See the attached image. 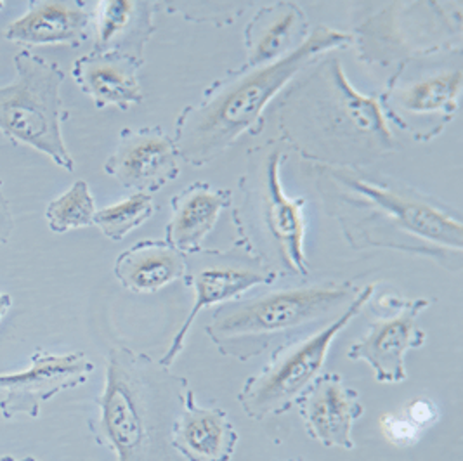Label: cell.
I'll return each instance as SVG.
<instances>
[{
    "label": "cell",
    "instance_id": "obj_12",
    "mask_svg": "<svg viewBox=\"0 0 463 461\" xmlns=\"http://www.w3.org/2000/svg\"><path fill=\"white\" fill-rule=\"evenodd\" d=\"M103 170L122 188L145 194L162 191L181 175L177 147L160 126L122 128Z\"/></svg>",
    "mask_w": 463,
    "mask_h": 461
},
{
    "label": "cell",
    "instance_id": "obj_13",
    "mask_svg": "<svg viewBox=\"0 0 463 461\" xmlns=\"http://www.w3.org/2000/svg\"><path fill=\"white\" fill-rule=\"evenodd\" d=\"M94 362L84 353L51 354L37 351L20 373H0V411L7 419L16 415L37 417L45 400L63 390L84 385L94 373Z\"/></svg>",
    "mask_w": 463,
    "mask_h": 461
},
{
    "label": "cell",
    "instance_id": "obj_24",
    "mask_svg": "<svg viewBox=\"0 0 463 461\" xmlns=\"http://www.w3.org/2000/svg\"><path fill=\"white\" fill-rule=\"evenodd\" d=\"M155 210L156 203L153 194L134 193L118 203L98 210L94 215V226L109 241H122L132 230L146 224L155 215Z\"/></svg>",
    "mask_w": 463,
    "mask_h": 461
},
{
    "label": "cell",
    "instance_id": "obj_22",
    "mask_svg": "<svg viewBox=\"0 0 463 461\" xmlns=\"http://www.w3.org/2000/svg\"><path fill=\"white\" fill-rule=\"evenodd\" d=\"M113 273L130 294L147 295L184 279L190 264L164 240H143L117 257Z\"/></svg>",
    "mask_w": 463,
    "mask_h": 461
},
{
    "label": "cell",
    "instance_id": "obj_27",
    "mask_svg": "<svg viewBox=\"0 0 463 461\" xmlns=\"http://www.w3.org/2000/svg\"><path fill=\"white\" fill-rule=\"evenodd\" d=\"M273 461H307V460H304V458H300V456H298V458H288V460H273Z\"/></svg>",
    "mask_w": 463,
    "mask_h": 461
},
{
    "label": "cell",
    "instance_id": "obj_14",
    "mask_svg": "<svg viewBox=\"0 0 463 461\" xmlns=\"http://www.w3.org/2000/svg\"><path fill=\"white\" fill-rule=\"evenodd\" d=\"M295 406L311 439L330 449L356 447L353 432L364 415V406L358 390L347 385L342 375L321 373Z\"/></svg>",
    "mask_w": 463,
    "mask_h": 461
},
{
    "label": "cell",
    "instance_id": "obj_4",
    "mask_svg": "<svg viewBox=\"0 0 463 461\" xmlns=\"http://www.w3.org/2000/svg\"><path fill=\"white\" fill-rule=\"evenodd\" d=\"M279 126L288 147L323 165L364 167L396 151L379 98H366L332 60L295 87L281 105Z\"/></svg>",
    "mask_w": 463,
    "mask_h": 461
},
{
    "label": "cell",
    "instance_id": "obj_15",
    "mask_svg": "<svg viewBox=\"0 0 463 461\" xmlns=\"http://www.w3.org/2000/svg\"><path fill=\"white\" fill-rule=\"evenodd\" d=\"M143 66V58L90 51L75 61L71 77L98 109L115 106L127 111L145 101V89L139 79Z\"/></svg>",
    "mask_w": 463,
    "mask_h": 461
},
{
    "label": "cell",
    "instance_id": "obj_7",
    "mask_svg": "<svg viewBox=\"0 0 463 461\" xmlns=\"http://www.w3.org/2000/svg\"><path fill=\"white\" fill-rule=\"evenodd\" d=\"M14 68L16 79L0 87V132L11 143L32 147L73 172L75 160L63 137L68 113L61 98V66L23 49L14 56Z\"/></svg>",
    "mask_w": 463,
    "mask_h": 461
},
{
    "label": "cell",
    "instance_id": "obj_26",
    "mask_svg": "<svg viewBox=\"0 0 463 461\" xmlns=\"http://www.w3.org/2000/svg\"><path fill=\"white\" fill-rule=\"evenodd\" d=\"M11 306H13V296L9 294H2V292H0V319L7 315V311L11 309Z\"/></svg>",
    "mask_w": 463,
    "mask_h": 461
},
{
    "label": "cell",
    "instance_id": "obj_2",
    "mask_svg": "<svg viewBox=\"0 0 463 461\" xmlns=\"http://www.w3.org/2000/svg\"><path fill=\"white\" fill-rule=\"evenodd\" d=\"M353 45V33L317 26L309 37L276 63L241 64L209 85L198 101L184 106L174 127L179 158L205 167L245 134H259L274 98L319 56Z\"/></svg>",
    "mask_w": 463,
    "mask_h": 461
},
{
    "label": "cell",
    "instance_id": "obj_23",
    "mask_svg": "<svg viewBox=\"0 0 463 461\" xmlns=\"http://www.w3.org/2000/svg\"><path fill=\"white\" fill-rule=\"evenodd\" d=\"M96 200L89 184L79 179L63 194L54 198L45 209V221L49 230L56 234L94 226Z\"/></svg>",
    "mask_w": 463,
    "mask_h": 461
},
{
    "label": "cell",
    "instance_id": "obj_11",
    "mask_svg": "<svg viewBox=\"0 0 463 461\" xmlns=\"http://www.w3.org/2000/svg\"><path fill=\"white\" fill-rule=\"evenodd\" d=\"M432 304L434 300L425 296L383 295L379 306L385 311L372 319L368 332L349 347L347 359L366 362L380 383H402L408 378V353L427 342V334L417 321Z\"/></svg>",
    "mask_w": 463,
    "mask_h": 461
},
{
    "label": "cell",
    "instance_id": "obj_16",
    "mask_svg": "<svg viewBox=\"0 0 463 461\" xmlns=\"http://www.w3.org/2000/svg\"><path fill=\"white\" fill-rule=\"evenodd\" d=\"M278 279L279 278L276 274L264 271L260 268L238 266L203 268L200 271L186 274L183 281L193 290V307L184 323L181 325L179 332L172 338V343L167 353L160 359V362L167 368H172V364L184 351L194 319L202 311L217 304H228L232 300H238L241 295L249 294L253 288L273 285Z\"/></svg>",
    "mask_w": 463,
    "mask_h": 461
},
{
    "label": "cell",
    "instance_id": "obj_3",
    "mask_svg": "<svg viewBox=\"0 0 463 461\" xmlns=\"http://www.w3.org/2000/svg\"><path fill=\"white\" fill-rule=\"evenodd\" d=\"M188 390V380L160 361L113 347L92 436L117 461H184L172 446V430Z\"/></svg>",
    "mask_w": 463,
    "mask_h": 461
},
{
    "label": "cell",
    "instance_id": "obj_10",
    "mask_svg": "<svg viewBox=\"0 0 463 461\" xmlns=\"http://www.w3.org/2000/svg\"><path fill=\"white\" fill-rule=\"evenodd\" d=\"M462 68L410 75L400 66L379 96L382 113L417 143L436 139L458 111Z\"/></svg>",
    "mask_w": 463,
    "mask_h": 461
},
{
    "label": "cell",
    "instance_id": "obj_17",
    "mask_svg": "<svg viewBox=\"0 0 463 461\" xmlns=\"http://www.w3.org/2000/svg\"><path fill=\"white\" fill-rule=\"evenodd\" d=\"M232 203V189L217 188L205 181L191 183L170 200L164 241L186 257L205 252V240L215 230L221 213Z\"/></svg>",
    "mask_w": 463,
    "mask_h": 461
},
{
    "label": "cell",
    "instance_id": "obj_20",
    "mask_svg": "<svg viewBox=\"0 0 463 461\" xmlns=\"http://www.w3.org/2000/svg\"><path fill=\"white\" fill-rule=\"evenodd\" d=\"M311 33L306 11L290 0L262 5L245 28L247 66L276 63L304 42Z\"/></svg>",
    "mask_w": 463,
    "mask_h": 461
},
{
    "label": "cell",
    "instance_id": "obj_21",
    "mask_svg": "<svg viewBox=\"0 0 463 461\" xmlns=\"http://www.w3.org/2000/svg\"><path fill=\"white\" fill-rule=\"evenodd\" d=\"M156 2L103 0L96 4L94 49L99 52H124L145 60V49L156 32Z\"/></svg>",
    "mask_w": 463,
    "mask_h": 461
},
{
    "label": "cell",
    "instance_id": "obj_6",
    "mask_svg": "<svg viewBox=\"0 0 463 461\" xmlns=\"http://www.w3.org/2000/svg\"><path fill=\"white\" fill-rule=\"evenodd\" d=\"M351 281H326L222 304L205 328L224 357H253L313 334L342 315L359 294Z\"/></svg>",
    "mask_w": 463,
    "mask_h": 461
},
{
    "label": "cell",
    "instance_id": "obj_19",
    "mask_svg": "<svg viewBox=\"0 0 463 461\" xmlns=\"http://www.w3.org/2000/svg\"><path fill=\"white\" fill-rule=\"evenodd\" d=\"M79 0H35L18 20L7 24L4 35L9 42L26 47L71 45L89 39L94 13Z\"/></svg>",
    "mask_w": 463,
    "mask_h": 461
},
{
    "label": "cell",
    "instance_id": "obj_9",
    "mask_svg": "<svg viewBox=\"0 0 463 461\" xmlns=\"http://www.w3.org/2000/svg\"><path fill=\"white\" fill-rule=\"evenodd\" d=\"M462 30L460 5L391 4L359 26L353 33V45L358 47L359 60L366 63L402 66L451 49L460 52Z\"/></svg>",
    "mask_w": 463,
    "mask_h": 461
},
{
    "label": "cell",
    "instance_id": "obj_25",
    "mask_svg": "<svg viewBox=\"0 0 463 461\" xmlns=\"http://www.w3.org/2000/svg\"><path fill=\"white\" fill-rule=\"evenodd\" d=\"M14 232V215L11 210V203L4 193V183L0 179V245L9 243Z\"/></svg>",
    "mask_w": 463,
    "mask_h": 461
},
{
    "label": "cell",
    "instance_id": "obj_18",
    "mask_svg": "<svg viewBox=\"0 0 463 461\" xmlns=\"http://www.w3.org/2000/svg\"><path fill=\"white\" fill-rule=\"evenodd\" d=\"M238 440L228 411L198 404L190 389L172 430V446L177 455L184 461H232Z\"/></svg>",
    "mask_w": 463,
    "mask_h": 461
},
{
    "label": "cell",
    "instance_id": "obj_28",
    "mask_svg": "<svg viewBox=\"0 0 463 461\" xmlns=\"http://www.w3.org/2000/svg\"><path fill=\"white\" fill-rule=\"evenodd\" d=\"M4 7H5V2H0V11H4Z\"/></svg>",
    "mask_w": 463,
    "mask_h": 461
},
{
    "label": "cell",
    "instance_id": "obj_29",
    "mask_svg": "<svg viewBox=\"0 0 463 461\" xmlns=\"http://www.w3.org/2000/svg\"><path fill=\"white\" fill-rule=\"evenodd\" d=\"M2 461H16V460H11V458H5V460ZM22 461H35V460H22Z\"/></svg>",
    "mask_w": 463,
    "mask_h": 461
},
{
    "label": "cell",
    "instance_id": "obj_5",
    "mask_svg": "<svg viewBox=\"0 0 463 461\" xmlns=\"http://www.w3.org/2000/svg\"><path fill=\"white\" fill-rule=\"evenodd\" d=\"M287 149L283 139H271L249 151L247 167L238 179L240 200L232 198L230 207L234 247L278 278H307L306 200L290 198L281 183Z\"/></svg>",
    "mask_w": 463,
    "mask_h": 461
},
{
    "label": "cell",
    "instance_id": "obj_1",
    "mask_svg": "<svg viewBox=\"0 0 463 461\" xmlns=\"http://www.w3.org/2000/svg\"><path fill=\"white\" fill-rule=\"evenodd\" d=\"M332 212L354 249H391L429 257L448 271L462 269L463 222L458 210L420 189L364 167L317 164Z\"/></svg>",
    "mask_w": 463,
    "mask_h": 461
},
{
    "label": "cell",
    "instance_id": "obj_8",
    "mask_svg": "<svg viewBox=\"0 0 463 461\" xmlns=\"http://www.w3.org/2000/svg\"><path fill=\"white\" fill-rule=\"evenodd\" d=\"M375 283L363 287L337 319L309 335L276 347L268 364L259 373L247 378L240 389L236 399L245 415L253 421H264L269 417L285 415L295 408L298 399L321 375L337 335L364 311L366 304L375 296Z\"/></svg>",
    "mask_w": 463,
    "mask_h": 461
}]
</instances>
